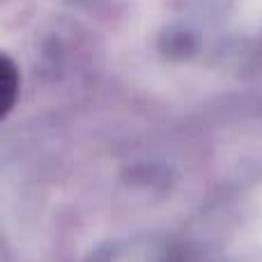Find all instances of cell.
Instances as JSON below:
<instances>
[{"label":"cell","mask_w":262,"mask_h":262,"mask_svg":"<svg viewBox=\"0 0 262 262\" xmlns=\"http://www.w3.org/2000/svg\"><path fill=\"white\" fill-rule=\"evenodd\" d=\"M18 88H21L18 67L14 64L12 58L0 53V120L14 108L18 97Z\"/></svg>","instance_id":"cell-1"}]
</instances>
